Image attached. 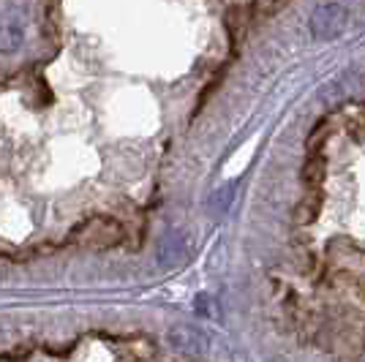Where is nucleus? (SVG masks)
<instances>
[{
    "label": "nucleus",
    "mask_w": 365,
    "mask_h": 362,
    "mask_svg": "<svg viewBox=\"0 0 365 362\" xmlns=\"http://www.w3.org/2000/svg\"><path fill=\"white\" fill-rule=\"evenodd\" d=\"M185 254V240H182L180 232H167L164 240H161V248H158V262L164 267H175L178 262Z\"/></svg>",
    "instance_id": "obj_4"
},
{
    "label": "nucleus",
    "mask_w": 365,
    "mask_h": 362,
    "mask_svg": "<svg viewBox=\"0 0 365 362\" xmlns=\"http://www.w3.org/2000/svg\"><path fill=\"white\" fill-rule=\"evenodd\" d=\"M25 41V16L16 9L0 11V52H16Z\"/></svg>",
    "instance_id": "obj_3"
},
{
    "label": "nucleus",
    "mask_w": 365,
    "mask_h": 362,
    "mask_svg": "<svg viewBox=\"0 0 365 362\" xmlns=\"http://www.w3.org/2000/svg\"><path fill=\"white\" fill-rule=\"evenodd\" d=\"M346 22H349V14L341 3H322L311 14V36L322 41L335 38L346 31Z\"/></svg>",
    "instance_id": "obj_1"
},
{
    "label": "nucleus",
    "mask_w": 365,
    "mask_h": 362,
    "mask_svg": "<svg viewBox=\"0 0 365 362\" xmlns=\"http://www.w3.org/2000/svg\"><path fill=\"white\" fill-rule=\"evenodd\" d=\"M232 199H235V185H232V182H229V185H221L213 197H210V210H213L215 215L227 212L229 205H232Z\"/></svg>",
    "instance_id": "obj_5"
},
{
    "label": "nucleus",
    "mask_w": 365,
    "mask_h": 362,
    "mask_svg": "<svg viewBox=\"0 0 365 362\" xmlns=\"http://www.w3.org/2000/svg\"><path fill=\"white\" fill-rule=\"evenodd\" d=\"M322 177H324V158H322V155H314V158L305 164L303 180L308 182V185H319Z\"/></svg>",
    "instance_id": "obj_6"
},
{
    "label": "nucleus",
    "mask_w": 365,
    "mask_h": 362,
    "mask_svg": "<svg viewBox=\"0 0 365 362\" xmlns=\"http://www.w3.org/2000/svg\"><path fill=\"white\" fill-rule=\"evenodd\" d=\"M167 341L178 354H185V357H202L207 351V346H210L207 335L199 327H194V324H175V327H169Z\"/></svg>",
    "instance_id": "obj_2"
}]
</instances>
